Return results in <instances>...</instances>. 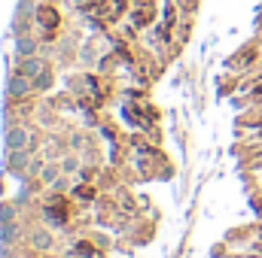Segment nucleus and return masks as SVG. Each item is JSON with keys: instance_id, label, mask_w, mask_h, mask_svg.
<instances>
[{"instance_id": "f257e3e1", "label": "nucleus", "mask_w": 262, "mask_h": 258, "mask_svg": "<svg viewBox=\"0 0 262 258\" xmlns=\"http://www.w3.org/2000/svg\"><path fill=\"white\" fill-rule=\"evenodd\" d=\"M28 94H34V79L15 70V73L6 79V97H9V100H21V97H28Z\"/></svg>"}, {"instance_id": "f03ea898", "label": "nucleus", "mask_w": 262, "mask_h": 258, "mask_svg": "<svg viewBox=\"0 0 262 258\" xmlns=\"http://www.w3.org/2000/svg\"><path fill=\"white\" fill-rule=\"evenodd\" d=\"M28 164H31V149H6V170L9 173L28 179Z\"/></svg>"}, {"instance_id": "7ed1b4c3", "label": "nucleus", "mask_w": 262, "mask_h": 258, "mask_svg": "<svg viewBox=\"0 0 262 258\" xmlns=\"http://www.w3.org/2000/svg\"><path fill=\"white\" fill-rule=\"evenodd\" d=\"M25 240H28V246H31L34 252H49V249L55 246V234H52L49 228H28Z\"/></svg>"}, {"instance_id": "20e7f679", "label": "nucleus", "mask_w": 262, "mask_h": 258, "mask_svg": "<svg viewBox=\"0 0 262 258\" xmlns=\"http://www.w3.org/2000/svg\"><path fill=\"white\" fill-rule=\"evenodd\" d=\"M31 131L21 125H9L6 128V149H31Z\"/></svg>"}, {"instance_id": "39448f33", "label": "nucleus", "mask_w": 262, "mask_h": 258, "mask_svg": "<svg viewBox=\"0 0 262 258\" xmlns=\"http://www.w3.org/2000/svg\"><path fill=\"white\" fill-rule=\"evenodd\" d=\"M43 219L52 225V228H61V225H67V203L61 200H49L46 207H43Z\"/></svg>"}, {"instance_id": "423d86ee", "label": "nucleus", "mask_w": 262, "mask_h": 258, "mask_svg": "<svg viewBox=\"0 0 262 258\" xmlns=\"http://www.w3.org/2000/svg\"><path fill=\"white\" fill-rule=\"evenodd\" d=\"M46 61H43V55H28V58H18V73H25V76H31V79H37L43 70H46Z\"/></svg>"}, {"instance_id": "0eeeda50", "label": "nucleus", "mask_w": 262, "mask_h": 258, "mask_svg": "<svg viewBox=\"0 0 262 258\" xmlns=\"http://www.w3.org/2000/svg\"><path fill=\"white\" fill-rule=\"evenodd\" d=\"M15 55H18V58L40 55V40H37L34 34H21V37H15Z\"/></svg>"}, {"instance_id": "6e6552de", "label": "nucleus", "mask_w": 262, "mask_h": 258, "mask_svg": "<svg viewBox=\"0 0 262 258\" xmlns=\"http://www.w3.org/2000/svg\"><path fill=\"white\" fill-rule=\"evenodd\" d=\"M61 173H64V170H61V161H46V167H43V173H40V186H49V189H52V186L61 179Z\"/></svg>"}, {"instance_id": "1a4fd4ad", "label": "nucleus", "mask_w": 262, "mask_h": 258, "mask_svg": "<svg viewBox=\"0 0 262 258\" xmlns=\"http://www.w3.org/2000/svg\"><path fill=\"white\" fill-rule=\"evenodd\" d=\"M52 85H55V73H52V67H46V70L34 79V91H37V94H43V91H49Z\"/></svg>"}, {"instance_id": "9d476101", "label": "nucleus", "mask_w": 262, "mask_h": 258, "mask_svg": "<svg viewBox=\"0 0 262 258\" xmlns=\"http://www.w3.org/2000/svg\"><path fill=\"white\" fill-rule=\"evenodd\" d=\"M37 21H40L43 28H49V31H52V28L58 24V12H55L52 6H40V9H37Z\"/></svg>"}, {"instance_id": "9b49d317", "label": "nucleus", "mask_w": 262, "mask_h": 258, "mask_svg": "<svg viewBox=\"0 0 262 258\" xmlns=\"http://www.w3.org/2000/svg\"><path fill=\"white\" fill-rule=\"evenodd\" d=\"M0 231H3V234H0V240H3V246H6V243H15V240H18L21 225H18V222H6V225H0Z\"/></svg>"}, {"instance_id": "f8f14e48", "label": "nucleus", "mask_w": 262, "mask_h": 258, "mask_svg": "<svg viewBox=\"0 0 262 258\" xmlns=\"http://www.w3.org/2000/svg\"><path fill=\"white\" fill-rule=\"evenodd\" d=\"M58 161H61V170H64L67 176L79 173V155H76V152H67V155H61Z\"/></svg>"}, {"instance_id": "ddd939ff", "label": "nucleus", "mask_w": 262, "mask_h": 258, "mask_svg": "<svg viewBox=\"0 0 262 258\" xmlns=\"http://www.w3.org/2000/svg\"><path fill=\"white\" fill-rule=\"evenodd\" d=\"M15 210H18V203H15V200H3V203H0V225L15 222Z\"/></svg>"}, {"instance_id": "4468645a", "label": "nucleus", "mask_w": 262, "mask_h": 258, "mask_svg": "<svg viewBox=\"0 0 262 258\" xmlns=\"http://www.w3.org/2000/svg\"><path fill=\"white\" fill-rule=\"evenodd\" d=\"M43 167H46V161L43 158H31V164H28V179H40V173H43Z\"/></svg>"}, {"instance_id": "2eb2a0df", "label": "nucleus", "mask_w": 262, "mask_h": 258, "mask_svg": "<svg viewBox=\"0 0 262 258\" xmlns=\"http://www.w3.org/2000/svg\"><path fill=\"white\" fill-rule=\"evenodd\" d=\"M34 12H37L34 0H18V15L21 18H34Z\"/></svg>"}, {"instance_id": "dca6fc26", "label": "nucleus", "mask_w": 262, "mask_h": 258, "mask_svg": "<svg viewBox=\"0 0 262 258\" xmlns=\"http://www.w3.org/2000/svg\"><path fill=\"white\" fill-rule=\"evenodd\" d=\"M73 197H79V200H92V197H95V189H92L89 183H82L79 189H73Z\"/></svg>"}, {"instance_id": "f3484780", "label": "nucleus", "mask_w": 262, "mask_h": 258, "mask_svg": "<svg viewBox=\"0 0 262 258\" xmlns=\"http://www.w3.org/2000/svg\"><path fill=\"white\" fill-rule=\"evenodd\" d=\"M3 258H21L18 252H3Z\"/></svg>"}]
</instances>
